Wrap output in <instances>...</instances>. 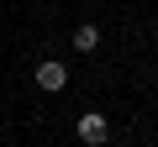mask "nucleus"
I'll return each mask as SVG.
<instances>
[{
	"mask_svg": "<svg viewBox=\"0 0 158 147\" xmlns=\"http://www.w3.org/2000/svg\"><path fill=\"white\" fill-rule=\"evenodd\" d=\"M63 84H69V68H63V63H53V58H48V63H37V89L58 95Z\"/></svg>",
	"mask_w": 158,
	"mask_h": 147,
	"instance_id": "obj_2",
	"label": "nucleus"
},
{
	"mask_svg": "<svg viewBox=\"0 0 158 147\" xmlns=\"http://www.w3.org/2000/svg\"><path fill=\"white\" fill-rule=\"evenodd\" d=\"M74 47H79V53H95V47H100V32H95V26H79V32H74Z\"/></svg>",
	"mask_w": 158,
	"mask_h": 147,
	"instance_id": "obj_3",
	"label": "nucleus"
},
{
	"mask_svg": "<svg viewBox=\"0 0 158 147\" xmlns=\"http://www.w3.org/2000/svg\"><path fill=\"white\" fill-rule=\"evenodd\" d=\"M74 131H79V142H90V147H100V142L111 137V121H106L100 110H85V116H79V126H74Z\"/></svg>",
	"mask_w": 158,
	"mask_h": 147,
	"instance_id": "obj_1",
	"label": "nucleus"
}]
</instances>
